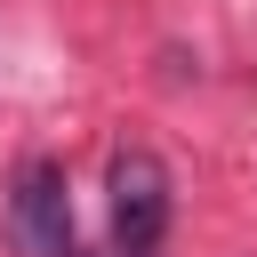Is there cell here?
Masks as SVG:
<instances>
[{
  "instance_id": "6da1fadb",
  "label": "cell",
  "mask_w": 257,
  "mask_h": 257,
  "mask_svg": "<svg viewBox=\"0 0 257 257\" xmlns=\"http://www.w3.org/2000/svg\"><path fill=\"white\" fill-rule=\"evenodd\" d=\"M104 185H112V257H153L169 241V217H177L169 161L145 153V145H120Z\"/></svg>"
},
{
  "instance_id": "7a4b0ae2",
  "label": "cell",
  "mask_w": 257,
  "mask_h": 257,
  "mask_svg": "<svg viewBox=\"0 0 257 257\" xmlns=\"http://www.w3.org/2000/svg\"><path fill=\"white\" fill-rule=\"evenodd\" d=\"M8 233L24 241V257H80V225H72V185L48 153H32L8 185Z\"/></svg>"
}]
</instances>
